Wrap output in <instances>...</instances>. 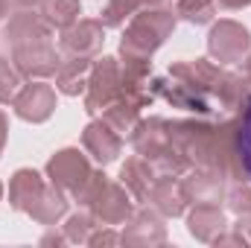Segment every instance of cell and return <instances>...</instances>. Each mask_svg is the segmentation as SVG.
Instances as JSON below:
<instances>
[{
  "mask_svg": "<svg viewBox=\"0 0 251 248\" xmlns=\"http://www.w3.org/2000/svg\"><path fill=\"white\" fill-rule=\"evenodd\" d=\"M176 26V15L167 9H143L134 15V21L128 24L120 44L123 53V70L134 76H146V62L149 56L164 44V38L173 32Z\"/></svg>",
  "mask_w": 251,
  "mask_h": 248,
  "instance_id": "6da1fadb",
  "label": "cell"
},
{
  "mask_svg": "<svg viewBox=\"0 0 251 248\" xmlns=\"http://www.w3.org/2000/svg\"><path fill=\"white\" fill-rule=\"evenodd\" d=\"M131 140H134L137 155H143L149 164H155L167 175H181L190 167L184 152L176 146V140L170 134L167 120H143V123H137L134 131H131Z\"/></svg>",
  "mask_w": 251,
  "mask_h": 248,
  "instance_id": "7a4b0ae2",
  "label": "cell"
},
{
  "mask_svg": "<svg viewBox=\"0 0 251 248\" xmlns=\"http://www.w3.org/2000/svg\"><path fill=\"white\" fill-rule=\"evenodd\" d=\"M76 201H82L94 219L105 222V225H117L126 222L131 216V201H128V193L120 184H111L105 181L102 173H91V178L85 181V187L79 190Z\"/></svg>",
  "mask_w": 251,
  "mask_h": 248,
  "instance_id": "3957f363",
  "label": "cell"
},
{
  "mask_svg": "<svg viewBox=\"0 0 251 248\" xmlns=\"http://www.w3.org/2000/svg\"><path fill=\"white\" fill-rule=\"evenodd\" d=\"M120 85H123V70L117 59H100L97 64H91V76H88V111H105L117 97H120Z\"/></svg>",
  "mask_w": 251,
  "mask_h": 248,
  "instance_id": "277c9868",
  "label": "cell"
},
{
  "mask_svg": "<svg viewBox=\"0 0 251 248\" xmlns=\"http://www.w3.org/2000/svg\"><path fill=\"white\" fill-rule=\"evenodd\" d=\"M249 29L234 21H219L207 35V50L216 62H243L249 53Z\"/></svg>",
  "mask_w": 251,
  "mask_h": 248,
  "instance_id": "5b68a950",
  "label": "cell"
},
{
  "mask_svg": "<svg viewBox=\"0 0 251 248\" xmlns=\"http://www.w3.org/2000/svg\"><path fill=\"white\" fill-rule=\"evenodd\" d=\"M91 167L85 161V155H79L76 149H62L50 164H47V175H50V184H56L59 190L73 193V198L79 196V190L85 187V181L91 178Z\"/></svg>",
  "mask_w": 251,
  "mask_h": 248,
  "instance_id": "8992f818",
  "label": "cell"
},
{
  "mask_svg": "<svg viewBox=\"0 0 251 248\" xmlns=\"http://www.w3.org/2000/svg\"><path fill=\"white\" fill-rule=\"evenodd\" d=\"M12 62L15 67L21 70V76H35V79H41V76H53L56 70H59V56H56V50H53V44H50V38L47 41H32V44H24V47H15L12 50Z\"/></svg>",
  "mask_w": 251,
  "mask_h": 248,
  "instance_id": "52a82bcc",
  "label": "cell"
},
{
  "mask_svg": "<svg viewBox=\"0 0 251 248\" xmlns=\"http://www.w3.org/2000/svg\"><path fill=\"white\" fill-rule=\"evenodd\" d=\"M15 111L21 120H29V123H44L53 108H56V91L44 82H35V85H26L18 91L15 97Z\"/></svg>",
  "mask_w": 251,
  "mask_h": 248,
  "instance_id": "ba28073f",
  "label": "cell"
},
{
  "mask_svg": "<svg viewBox=\"0 0 251 248\" xmlns=\"http://www.w3.org/2000/svg\"><path fill=\"white\" fill-rule=\"evenodd\" d=\"M62 47L67 56H97V50L102 47V21H79L70 24L62 35Z\"/></svg>",
  "mask_w": 251,
  "mask_h": 248,
  "instance_id": "9c48e42d",
  "label": "cell"
},
{
  "mask_svg": "<svg viewBox=\"0 0 251 248\" xmlns=\"http://www.w3.org/2000/svg\"><path fill=\"white\" fill-rule=\"evenodd\" d=\"M50 24L32 12H18L9 24H6V41L9 47H24V44H32V41H47L50 38Z\"/></svg>",
  "mask_w": 251,
  "mask_h": 248,
  "instance_id": "30bf717a",
  "label": "cell"
},
{
  "mask_svg": "<svg viewBox=\"0 0 251 248\" xmlns=\"http://www.w3.org/2000/svg\"><path fill=\"white\" fill-rule=\"evenodd\" d=\"M82 143H85V149H88L100 164H111V161L120 155V143H123V140H120V134L105 123V120H97V123H91L85 128Z\"/></svg>",
  "mask_w": 251,
  "mask_h": 248,
  "instance_id": "8fae6325",
  "label": "cell"
},
{
  "mask_svg": "<svg viewBox=\"0 0 251 248\" xmlns=\"http://www.w3.org/2000/svg\"><path fill=\"white\" fill-rule=\"evenodd\" d=\"M44 187L47 184L41 181V175H38L35 170H18L15 178H12V184H9V201H12V207L29 213L32 204L41 198Z\"/></svg>",
  "mask_w": 251,
  "mask_h": 248,
  "instance_id": "7c38bea8",
  "label": "cell"
},
{
  "mask_svg": "<svg viewBox=\"0 0 251 248\" xmlns=\"http://www.w3.org/2000/svg\"><path fill=\"white\" fill-rule=\"evenodd\" d=\"M146 201H155V207L164 216H178V213H184L187 196H184L181 181H176V175H164V178H155Z\"/></svg>",
  "mask_w": 251,
  "mask_h": 248,
  "instance_id": "4fadbf2b",
  "label": "cell"
},
{
  "mask_svg": "<svg viewBox=\"0 0 251 248\" xmlns=\"http://www.w3.org/2000/svg\"><path fill=\"white\" fill-rule=\"evenodd\" d=\"M190 234L201 243H216V237L225 231V213L219 204H196V210L187 216Z\"/></svg>",
  "mask_w": 251,
  "mask_h": 248,
  "instance_id": "5bb4252c",
  "label": "cell"
},
{
  "mask_svg": "<svg viewBox=\"0 0 251 248\" xmlns=\"http://www.w3.org/2000/svg\"><path fill=\"white\" fill-rule=\"evenodd\" d=\"M120 240H123V243H131V246H161V243L167 240V234H164L161 219H158L152 210H140V213L131 219V225L123 231Z\"/></svg>",
  "mask_w": 251,
  "mask_h": 248,
  "instance_id": "9a60e30c",
  "label": "cell"
},
{
  "mask_svg": "<svg viewBox=\"0 0 251 248\" xmlns=\"http://www.w3.org/2000/svg\"><path fill=\"white\" fill-rule=\"evenodd\" d=\"M91 73V59H85V56H70L67 62L59 64V70H56V88L67 94V97H76L79 91H85V85H88V76Z\"/></svg>",
  "mask_w": 251,
  "mask_h": 248,
  "instance_id": "2e32d148",
  "label": "cell"
},
{
  "mask_svg": "<svg viewBox=\"0 0 251 248\" xmlns=\"http://www.w3.org/2000/svg\"><path fill=\"white\" fill-rule=\"evenodd\" d=\"M181 187H184L187 201H199V204H216L219 196H222V181H219V175L210 173V170H201V173L184 178Z\"/></svg>",
  "mask_w": 251,
  "mask_h": 248,
  "instance_id": "e0dca14e",
  "label": "cell"
},
{
  "mask_svg": "<svg viewBox=\"0 0 251 248\" xmlns=\"http://www.w3.org/2000/svg\"><path fill=\"white\" fill-rule=\"evenodd\" d=\"M120 178H123L126 190L131 193V196H137L140 201H146L149 198V190L155 184V175H152V170H149V164H143L140 158H131V161H126L123 173H120Z\"/></svg>",
  "mask_w": 251,
  "mask_h": 248,
  "instance_id": "ac0fdd59",
  "label": "cell"
},
{
  "mask_svg": "<svg viewBox=\"0 0 251 248\" xmlns=\"http://www.w3.org/2000/svg\"><path fill=\"white\" fill-rule=\"evenodd\" d=\"M64 210H67V201H64V190H59L56 184H50V187H44L41 198L32 204L29 216H32V219H38L41 225H53L59 216H64Z\"/></svg>",
  "mask_w": 251,
  "mask_h": 248,
  "instance_id": "d6986e66",
  "label": "cell"
},
{
  "mask_svg": "<svg viewBox=\"0 0 251 248\" xmlns=\"http://www.w3.org/2000/svg\"><path fill=\"white\" fill-rule=\"evenodd\" d=\"M79 0H41V18L50 26L67 29L70 24L79 21Z\"/></svg>",
  "mask_w": 251,
  "mask_h": 248,
  "instance_id": "ffe728a7",
  "label": "cell"
},
{
  "mask_svg": "<svg viewBox=\"0 0 251 248\" xmlns=\"http://www.w3.org/2000/svg\"><path fill=\"white\" fill-rule=\"evenodd\" d=\"M161 0H111L108 9L102 12V26H123L126 18L137 15L140 9H149Z\"/></svg>",
  "mask_w": 251,
  "mask_h": 248,
  "instance_id": "44dd1931",
  "label": "cell"
},
{
  "mask_svg": "<svg viewBox=\"0 0 251 248\" xmlns=\"http://www.w3.org/2000/svg\"><path fill=\"white\" fill-rule=\"evenodd\" d=\"M237 158H240V167H243L246 178H251V94L246 97L243 120L237 123Z\"/></svg>",
  "mask_w": 251,
  "mask_h": 248,
  "instance_id": "7402d4cb",
  "label": "cell"
},
{
  "mask_svg": "<svg viewBox=\"0 0 251 248\" xmlns=\"http://www.w3.org/2000/svg\"><path fill=\"white\" fill-rule=\"evenodd\" d=\"M18 91H21V70L15 67V62L3 56L0 59V102H15Z\"/></svg>",
  "mask_w": 251,
  "mask_h": 248,
  "instance_id": "603a6c76",
  "label": "cell"
},
{
  "mask_svg": "<svg viewBox=\"0 0 251 248\" xmlns=\"http://www.w3.org/2000/svg\"><path fill=\"white\" fill-rule=\"evenodd\" d=\"M178 15L190 24H207L216 15V0H178Z\"/></svg>",
  "mask_w": 251,
  "mask_h": 248,
  "instance_id": "cb8c5ba5",
  "label": "cell"
},
{
  "mask_svg": "<svg viewBox=\"0 0 251 248\" xmlns=\"http://www.w3.org/2000/svg\"><path fill=\"white\" fill-rule=\"evenodd\" d=\"M94 216H88V213H76V216H70L67 219V225H64V237L70 240V243H88V237L94 234Z\"/></svg>",
  "mask_w": 251,
  "mask_h": 248,
  "instance_id": "d4e9b609",
  "label": "cell"
},
{
  "mask_svg": "<svg viewBox=\"0 0 251 248\" xmlns=\"http://www.w3.org/2000/svg\"><path fill=\"white\" fill-rule=\"evenodd\" d=\"M120 237L117 234H111V231H94L91 237H88V246H114Z\"/></svg>",
  "mask_w": 251,
  "mask_h": 248,
  "instance_id": "484cf974",
  "label": "cell"
},
{
  "mask_svg": "<svg viewBox=\"0 0 251 248\" xmlns=\"http://www.w3.org/2000/svg\"><path fill=\"white\" fill-rule=\"evenodd\" d=\"M219 6H225V9H243V6H249L251 0H216Z\"/></svg>",
  "mask_w": 251,
  "mask_h": 248,
  "instance_id": "4316f807",
  "label": "cell"
},
{
  "mask_svg": "<svg viewBox=\"0 0 251 248\" xmlns=\"http://www.w3.org/2000/svg\"><path fill=\"white\" fill-rule=\"evenodd\" d=\"M243 82H246V88H249V94H251V56L243 62Z\"/></svg>",
  "mask_w": 251,
  "mask_h": 248,
  "instance_id": "83f0119b",
  "label": "cell"
},
{
  "mask_svg": "<svg viewBox=\"0 0 251 248\" xmlns=\"http://www.w3.org/2000/svg\"><path fill=\"white\" fill-rule=\"evenodd\" d=\"M3 143H6V117L0 111V152H3Z\"/></svg>",
  "mask_w": 251,
  "mask_h": 248,
  "instance_id": "f1b7e54d",
  "label": "cell"
},
{
  "mask_svg": "<svg viewBox=\"0 0 251 248\" xmlns=\"http://www.w3.org/2000/svg\"><path fill=\"white\" fill-rule=\"evenodd\" d=\"M9 15V0H0V21Z\"/></svg>",
  "mask_w": 251,
  "mask_h": 248,
  "instance_id": "f546056e",
  "label": "cell"
},
{
  "mask_svg": "<svg viewBox=\"0 0 251 248\" xmlns=\"http://www.w3.org/2000/svg\"><path fill=\"white\" fill-rule=\"evenodd\" d=\"M18 6H32V3H38V0H15Z\"/></svg>",
  "mask_w": 251,
  "mask_h": 248,
  "instance_id": "4dcf8cb0",
  "label": "cell"
},
{
  "mask_svg": "<svg viewBox=\"0 0 251 248\" xmlns=\"http://www.w3.org/2000/svg\"><path fill=\"white\" fill-rule=\"evenodd\" d=\"M0 193H3V184H0Z\"/></svg>",
  "mask_w": 251,
  "mask_h": 248,
  "instance_id": "1f68e13d",
  "label": "cell"
}]
</instances>
